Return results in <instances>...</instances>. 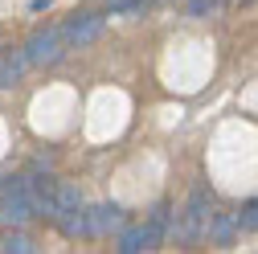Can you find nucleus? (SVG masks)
Here are the masks:
<instances>
[{
  "instance_id": "1",
  "label": "nucleus",
  "mask_w": 258,
  "mask_h": 254,
  "mask_svg": "<svg viewBox=\"0 0 258 254\" xmlns=\"http://www.w3.org/2000/svg\"><path fill=\"white\" fill-rule=\"evenodd\" d=\"M29 201H33V213H45V217H61L82 205V193L66 180H53V176H37L29 180Z\"/></svg>"
},
{
  "instance_id": "2",
  "label": "nucleus",
  "mask_w": 258,
  "mask_h": 254,
  "mask_svg": "<svg viewBox=\"0 0 258 254\" xmlns=\"http://www.w3.org/2000/svg\"><path fill=\"white\" fill-rule=\"evenodd\" d=\"M61 57V29H37L33 37L25 45V61H33V66H53Z\"/></svg>"
},
{
  "instance_id": "3",
  "label": "nucleus",
  "mask_w": 258,
  "mask_h": 254,
  "mask_svg": "<svg viewBox=\"0 0 258 254\" xmlns=\"http://www.w3.org/2000/svg\"><path fill=\"white\" fill-rule=\"evenodd\" d=\"M99 33H103V17H99V13H74V17L66 21V29H61V41H70V45H90Z\"/></svg>"
},
{
  "instance_id": "4",
  "label": "nucleus",
  "mask_w": 258,
  "mask_h": 254,
  "mask_svg": "<svg viewBox=\"0 0 258 254\" xmlns=\"http://www.w3.org/2000/svg\"><path fill=\"white\" fill-rule=\"evenodd\" d=\"M160 234H164V221H148V226H136V230H127L123 238H119V250L123 254H144V250H156V242H160Z\"/></svg>"
},
{
  "instance_id": "5",
  "label": "nucleus",
  "mask_w": 258,
  "mask_h": 254,
  "mask_svg": "<svg viewBox=\"0 0 258 254\" xmlns=\"http://www.w3.org/2000/svg\"><path fill=\"white\" fill-rule=\"evenodd\" d=\"M201 221H205V188H197V193L188 197V209H184V221H180L176 234H180L184 242H192V238L201 234Z\"/></svg>"
},
{
  "instance_id": "6",
  "label": "nucleus",
  "mask_w": 258,
  "mask_h": 254,
  "mask_svg": "<svg viewBox=\"0 0 258 254\" xmlns=\"http://www.w3.org/2000/svg\"><path fill=\"white\" fill-rule=\"evenodd\" d=\"M123 221V209L119 205H99V209H90L86 213V230L90 234H107V230H115Z\"/></svg>"
},
{
  "instance_id": "7",
  "label": "nucleus",
  "mask_w": 258,
  "mask_h": 254,
  "mask_svg": "<svg viewBox=\"0 0 258 254\" xmlns=\"http://www.w3.org/2000/svg\"><path fill=\"white\" fill-rule=\"evenodd\" d=\"M21 70H25V53H0V90H9L21 82Z\"/></svg>"
},
{
  "instance_id": "8",
  "label": "nucleus",
  "mask_w": 258,
  "mask_h": 254,
  "mask_svg": "<svg viewBox=\"0 0 258 254\" xmlns=\"http://www.w3.org/2000/svg\"><path fill=\"white\" fill-rule=\"evenodd\" d=\"M0 250H5V254H29V250H33V242H29L25 234H5Z\"/></svg>"
},
{
  "instance_id": "9",
  "label": "nucleus",
  "mask_w": 258,
  "mask_h": 254,
  "mask_svg": "<svg viewBox=\"0 0 258 254\" xmlns=\"http://www.w3.org/2000/svg\"><path fill=\"white\" fill-rule=\"evenodd\" d=\"M148 5V0H107V9L111 13H123V17H132V13H140Z\"/></svg>"
},
{
  "instance_id": "10",
  "label": "nucleus",
  "mask_w": 258,
  "mask_h": 254,
  "mask_svg": "<svg viewBox=\"0 0 258 254\" xmlns=\"http://www.w3.org/2000/svg\"><path fill=\"white\" fill-rule=\"evenodd\" d=\"M238 221H242V230H258V201H250V205L242 209Z\"/></svg>"
},
{
  "instance_id": "11",
  "label": "nucleus",
  "mask_w": 258,
  "mask_h": 254,
  "mask_svg": "<svg viewBox=\"0 0 258 254\" xmlns=\"http://www.w3.org/2000/svg\"><path fill=\"white\" fill-rule=\"evenodd\" d=\"M230 230H234V221H230V217H217V226H213V234H217L221 242L230 238Z\"/></svg>"
},
{
  "instance_id": "12",
  "label": "nucleus",
  "mask_w": 258,
  "mask_h": 254,
  "mask_svg": "<svg viewBox=\"0 0 258 254\" xmlns=\"http://www.w3.org/2000/svg\"><path fill=\"white\" fill-rule=\"evenodd\" d=\"M49 5H53V0H33V5H29V9H33V13H45Z\"/></svg>"
},
{
  "instance_id": "13",
  "label": "nucleus",
  "mask_w": 258,
  "mask_h": 254,
  "mask_svg": "<svg viewBox=\"0 0 258 254\" xmlns=\"http://www.w3.org/2000/svg\"><path fill=\"white\" fill-rule=\"evenodd\" d=\"M0 53H5V49H0Z\"/></svg>"
},
{
  "instance_id": "14",
  "label": "nucleus",
  "mask_w": 258,
  "mask_h": 254,
  "mask_svg": "<svg viewBox=\"0 0 258 254\" xmlns=\"http://www.w3.org/2000/svg\"><path fill=\"white\" fill-rule=\"evenodd\" d=\"M213 5H217V0H213Z\"/></svg>"
}]
</instances>
